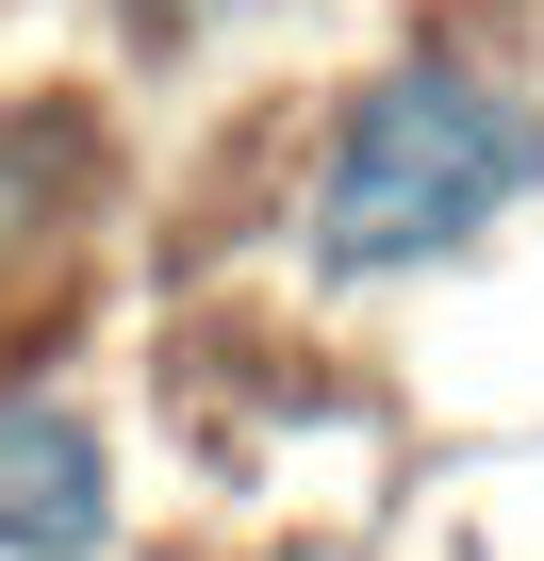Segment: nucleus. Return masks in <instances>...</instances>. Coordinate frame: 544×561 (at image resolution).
Wrapping results in <instances>:
<instances>
[{
  "label": "nucleus",
  "mask_w": 544,
  "mask_h": 561,
  "mask_svg": "<svg viewBox=\"0 0 544 561\" xmlns=\"http://www.w3.org/2000/svg\"><path fill=\"white\" fill-rule=\"evenodd\" d=\"M544 182V116L478 67H396L347 100L331 133V182H314V248L331 264H429L462 231H495L511 198Z\"/></svg>",
  "instance_id": "f257e3e1"
},
{
  "label": "nucleus",
  "mask_w": 544,
  "mask_h": 561,
  "mask_svg": "<svg viewBox=\"0 0 544 561\" xmlns=\"http://www.w3.org/2000/svg\"><path fill=\"white\" fill-rule=\"evenodd\" d=\"M100 528H116V462H100V430L50 413V397H0V545H18V561H83Z\"/></svg>",
  "instance_id": "f03ea898"
}]
</instances>
